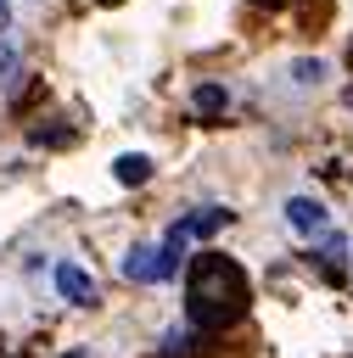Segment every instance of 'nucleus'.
Instances as JSON below:
<instances>
[{"label":"nucleus","mask_w":353,"mask_h":358,"mask_svg":"<svg viewBox=\"0 0 353 358\" xmlns=\"http://www.w3.org/2000/svg\"><path fill=\"white\" fill-rule=\"evenodd\" d=\"M247 313V274L235 257L224 252H196L191 257V280H185V319L196 330H224Z\"/></svg>","instance_id":"1"},{"label":"nucleus","mask_w":353,"mask_h":358,"mask_svg":"<svg viewBox=\"0 0 353 358\" xmlns=\"http://www.w3.org/2000/svg\"><path fill=\"white\" fill-rule=\"evenodd\" d=\"M286 224H291L297 235H308V241L331 229V218H325V207H319L314 196H291V201H286Z\"/></svg>","instance_id":"2"},{"label":"nucleus","mask_w":353,"mask_h":358,"mask_svg":"<svg viewBox=\"0 0 353 358\" xmlns=\"http://www.w3.org/2000/svg\"><path fill=\"white\" fill-rule=\"evenodd\" d=\"M123 274L129 280H168V263H162V246H134L129 257H123Z\"/></svg>","instance_id":"3"},{"label":"nucleus","mask_w":353,"mask_h":358,"mask_svg":"<svg viewBox=\"0 0 353 358\" xmlns=\"http://www.w3.org/2000/svg\"><path fill=\"white\" fill-rule=\"evenodd\" d=\"M56 291H62L67 302H90V296H95V285H90V274H84L78 263H56Z\"/></svg>","instance_id":"4"},{"label":"nucleus","mask_w":353,"mask_h":358,"mask_svg":"<svg viewBox=\"0 0 353 358\" xmlns=\"http://www.w3.org/2000/svg\"><path fill=\"white\" fill-rule=\"evenodd\" d=\"M224 218H230L224 207H202V213H191V218H185L179 229H185V235H213V229H219Z\"/></svg>","instance_id":"5"},{"label":"nucleus","mask_w":353,"mask_h":358,"mask_svg":"<svg viewBox=\"0 0 353 358\" xmlns=\"http://www.w3.org/2000/svg\"><path fill=\"white\" fill-rule=\"evenodd\" d=\"M224 101H230V95H224V84H202V90L191 95V106H196V117H213V112H219Z\"/></svg>","instance_id":"6"},{"label":"nucleus","mask_w":353,"mask_h":358,"mask_svg":"<svg viewBox=\"0 0 353 358\" xmlns=\"http://www.w3.org/2000/svg\"><path fill=\"white\" fill-rule=\"evenodd\" d=\"M112 173H118V185H146L151 162H146V157H118V162H112Z\"/></svg>","instance_id":"7"},{"label":"nucleus","mask_w":353,"mask_h":358,"mask_svg":"<svg viewBox=\"0 0 353 358\" xmlns=\"http://www.w3.org/2000/svg\"><path fill=\"white\" fill-rule=\"evenodd\" d=\"M17 73H22V56H17V45H6V39H0V90H11V84H17Z\"/></svg>","instance_id":"8"},{"label":"nucleus","mask_w":353,"mask_h":358,"mask_svg":"<svg viewBox=\"0 0 353 358\" xmlns=\"http://www.w3.org/2000/svg\"><path fill=\"white\" fill-rule=\"evenodd\" d=\"M319 73H325V67H319V62H291V78H297V84H314V78H319Z\"/></svg>","instance_id":"9"},{"label":"nucleus","mask_w":353,"mask_h":358,"mask_svg":"<svg viewBox=\"0 0 353 358\" xmlns=\"http://www.w3.org/2000/svg\"><path fill=\"white\" fill-rule=\"evenodd\" d=\"M6 22H11V11H6V0H0V28H6Z\"/></svg>","instance_id":"10"},{"label":"nucleus","mask_w":353,"mask_h":358,"mask_svg":"<svg viewBox=\"0 0 353 358\" xmlns=\"http://www.w3.org/2000/svg\"><path fill=\"white\" fill-rule=\"evenodd\" d=\"M252 6H286V0H252Z\"/></svg>","instance_id":"11"},{"label":"nucleus","mask_w":353,"mask_h":358,"mask_svg":"<svg viewBox=\"0 0 353 358\" xmlns=\"http://www.w3.org/2000/svg\"><path fill=\"white\" fill-rule=\"evenodd\" d=\"M106 6H118V0H106Z\"/></svg>","instance_id":"12"}]
</instances>
